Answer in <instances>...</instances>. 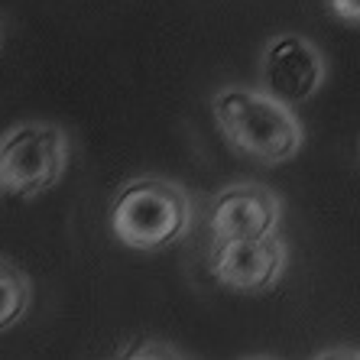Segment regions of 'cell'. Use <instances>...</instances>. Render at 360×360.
Segmentation results:
<instances>
[{
  "mask_svg": "<svg viewBox=\"0 0 360 360\" xmlns=\"http://www.w3.org/2000/svg\"><path fill=\"white\" fill-rule=\"evenodd\" d=\"M211 114L227 146L263 166H283L305 143L292 104L273 98L266 88H224L211 101Z\"/></svg>",
  "mask_w": 360,
  "mask_h": 360,
  "instance_id": "6da1fadb",
  "label": "cell"
},
{
  "mask_svg": "<svg viewBox=\"0 0 360 360\" xmlns=\"http://www.w3.org/2000/svg\"><path fill=\"white\" fill-rule=\"evenodd\" d=\"M110 234L130 250H166L192 227V201L179 182L140 176L120 185L110 201Z\"/></svg>",
  "mask_w": 360,
  "mask_h": 360,
  "instance_id": "7a4b0ae2",
  "label": "cell"
},
{
  "mask_svg": "<svg viewBox=\"0 0 360 360\" xmlns=\"http://www.w3.org/2000/svg\"><path fill=\"white\" fill-rule=\"evenodd\" d=\"M72 140L59 124L26 120L0 134V195L13 201L39 198L62 182Z\"/></svg>",
  "mask_w": 360,
  "mask_h": 360,
  "instance_id": "3957f363",
  "label": "cell"
},
{
  "mask_svg": "<svg viewBox=\"0 0 360 360\" xmlns=\"http://www.w3.org/2000/svg\"><path fill=\"white\" fill-rule=\"evenodd\" d=\"M263 88L273 98L285 101V104H305L319 94V88L325 84L328 65L315 46L305 36L283 33L276 39H269V46L263 49Z\"/></svg>",
  "mask_w": 360,
  "mask_h": 360,
  "instance_id": "277c9868",
  "label": "cell"
},
{
  "mask_svg": "<svg viewBox=\"0 0 360 360\" xmlns=\"http://www.w3.org/2000/svg\"><path fill=\"white\" fill-rule=\"evenodd\" d=\"M279 218H283V201L276 192L257 182H240L214 195L208 208V231L214 243L253 240V237L276 234Z\"/></svg>",
  "mask_w": 360,
  "mask_h": 360,
  "instance_id": "5b68a950",
  "label": "cell"
},
{
  "mask_svg": "<svg viewBox=\"0 0 360 360\" xmlns=\"http://www.w3.org/2000/svg\"><path fill=\"white\" fill-rule=\"evenodd\" d=\"M285 243L279 234L253 240H221L211 247V276L234 292L260 295L283 279Z\"/></svg>",
  "mask_w": 360,
  "mask_h": 360,
  "instance_id": "8992f818",
  "label": "cell"
},
{
  "mask_svg": "<svg viewBox=\"0 0 360 360\" xmlns=\"http://www.w3.org/2000/svg\"><path fill=\"white\" fill-rule=\"evenodd\" d=\"M33 305V283L17 263L0 257V335L17 328Z\"/></svg>",
  "mask_w": 360,
  "mask_h": 360,
  "instance_id": "52a82bcc",
  "label": "cell"
},
{
  "mask_svg": "<svg viewBox=\"0 0 360 360\" xmlns=\"http://www.w3.org/2000/svg\"><path fill=\"white\" fill-rule=\"evenodd\" d=\"M325 4H328V10H331V17H338L341 23L360 30V0H325Z\"/></svg>",
  "mask_w": 360,
  "mask_h": 360,
  "instance_id": "ba28073f",
  "label": "cell"
}]
</instances>
